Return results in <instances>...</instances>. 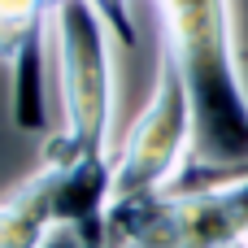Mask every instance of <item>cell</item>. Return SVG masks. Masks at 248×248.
Instances as JSON below:
<instances>
[{
  "instance_id": "obj_5",
  "label": "cell",
  "mask_w": 248,
  "mask_h": 248,
  "mask_svg": "<svg viewBox=\"0 0 248 248\" xmlns=\"http://www.w3.org/2000/svg\"><path fill=\"white\" fill-rule=\"evenodd\" d=\"M240 248H248V244H240Z\"/></svg>"
},
{
  "instance_id": "obj_4",
  "label": "cell",
  "mask_w": 248,
  "mask_h": 248,
  "mask_svg": "<svg viewBox=\"0 0 248 248\" xmlns=\"http://www.w3.org/2000/svg\"><path fill=\"white\" fill-rule=\"evenodd\" d=\"M96 4V13L105 17V26L113 31V39L118 44H135V26H131V13H126V0H92Z\"/></svg>"
},
{
  "instance_id": "obj_2",
  "label": "cell",
  "mask_w": 248,
  "mask_h": 248,
  "mask_svg": "<svg viewBox=\"0 0 248 248\" xmlns=\"http://www.w3.org/2000/svg\"><path fill=\"white\" fill-rule=\"evenodd\" d=\"M52 74L65 126L48 140L44 161L113 157V31L92 0L52 9Z\"/></svg>"
},
{
  "instance_id": "obj_3",
  "label": "cell",
  "mask_w": 248,
  "mask_h": 248,
  "mask_svg": "<svg viewBox=\"0 0 248 248\" xmlns=\"http://www.w3.org/2000/svg\"><path fill=\"white\" fill-rule=\"evenodd\" d=\"M192 148H196L192 100H187V87L174 61L161 52L153 96L131 122L126 140L113 148V201L170 192L192 166Z\"/></svg>"
},
{
  "instance_id": "obj_1",
  "label": "cell",
  "mask_w": 248,
  "mask_h": 248,
  "mask_svg": "<svg viewBox=\"0 0 248 248\" xmlns=\"http://www.w3.org/2000/svg\"><path fill=\"white\" fill-rule=\"evenodd\" d=\"M161 52L174 61L196 122L192 166L170 192L248 179V87L231 0H157Z\"/></svg>"
}]
</instances>
